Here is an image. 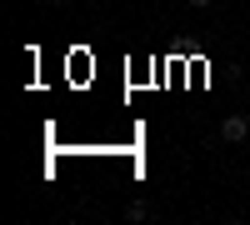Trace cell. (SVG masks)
<instances>
[{"instance_id": "4", "label": "cell", "mask_w": 250, "mask_h": 225, "mask_svg": "<svg viewBox=\"0 0 250 225\" xmlns=\"http://www.w3.org/2000/svg\"><path fill=\"white\" fill-rule=\"evenodd\" d=\"M45 5H65V0H45Z\"/></svg>"}, {"instance_id": "3", "label": "cell", "mask_w": 250, "mask_h": 225, "mask_svg": "<svg viewBox=\"0 0 250 225\" xmlns=\"http://www.w3.org/2000/svg\"><path fill=\"white\" fill-rule=\"evenodd\" d=\"M190 5H215V0H190Z\"/></svg>"}, {"instance_id": "2", "label": "cell", "mask_w": 250, "mask_h": 225, "mask_svg": "<svg viewBox=\"0 0 250 225\" xmlns=\"http://www.w3.org/2000/svg\"><path fill=\"white\" fill-rule=\"evenodd\" d=\"M125 215H130V220H145L150 210H145V200H130V205H125Z\"/></svg>"}, {"instance_id": "1", "label": "cell", "mask_w": 250, "mask_h": 225, "mask_svg": "<svg viewBox=\"0 0 250 225\" xmlns=\"http://www.w3.org/2000/svg\"><path fill=\"white\" fill-rule=\"evenodd\" d=\"M245 135H250V120H245V115H225V120H220V140H230V145H240Z\"/></svg>"}]
</instances>
